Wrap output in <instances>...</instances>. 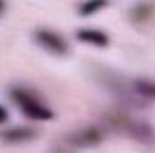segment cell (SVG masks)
Here are the masks:
<instances>
[{
  "label": "cell",
  "mask_w": 155,
  "mask_h": 153,
  "mask_svg": "<svg viewBox=\"0 0 155 153\" xmlns=\"http://www.w3.org/2000/svg\"><path fill=\"white\" fill-rule=\"evenodd\" d=\"M132 90L144 99L155 101V79L152 77H135L132 81Z\"/></svg>",
  "instance_id": "8992f818"
},
{
  "label": "cell",
  "mask_w": 155,
  "mask_h": 153,
  "mask_svg": "<svg viewBox=\"0 0 155 153\" xmlns=\"http://www.w3.org/2000/svg\"><path fill=\"white\" fill-rule=\"evenodd\" d=\"M107 5H108L107 2H85V4H79V5H78V11H79L81 16H92V15H96L97 11L105 9Z\"/></svg>",
  "instance_id": "ba28073f"
},
{
  "label": "cell",
  "mask_w": 155,
  "mask_h": 153,
  "mask_svg": "<svg viewBox=\"0 0 155 153\" xmlns=\"http://www.w3.org/2000/svg\"><path fill=\"white\" fill-rule=\"evenodd\" d=\"M33 38L36 41V45L41 47L43 50H47L49 54H54V56H67L71 52V47H69V41L63 38L60 33L49 29V27H38L35 33H33Z\"/></svg>",
  "instance_id": "7a4b0ae2"
},
{
  "label": "cell",
  "mask_w": 155,
  "mask_h": 153,
  "mask_svg": "<svg viewBox=\"0 0 155 153\" xmlns=\"http://www.w3.org/2000/svg\"><path fill=\"white\" fill-rule=\"evenodd\" d=\"M76 38L83 41L85 45H92V47H108L110 43V36L107 33H103L101 29H94V27H83L76 31Z\"/></svg>",
  "instance_id": "5b68a950"
},
{
  "label": "cell",
  "mask_w": 155,
  "mask_h": 153,
  "mask_svg": "<svg viewBox=\"0 0 155 153\" xmlns=\"http://www.w3.org/2000/svg\"><path fill=\"white\" fill-rule=\"evenodd\" d=\"M5 121H7V110L0 105V124H4Z\"/></svg>",
  "instance_id": "30bf717a"
},
{
  "label": "cell",
  "mask_w": 155,
  "mask_h": 153,
  "mask_svg": "<svg viewBox=\"0 0 155 153\" xmlns=\"http://www.w3.org/2000/svg\"><path fill=\"white\" fill-rule=\"evenodd\" d=\"M13 103L24 112L25 117L33 119V121H51L54 114L52 110L40 99L38 96H35L31 90L27 88H22V86H16L9 92Z\"/></svg>",
  "instance_id": "6da1fadb"
},
{
  "label": "cell",
  "mask_w": 155,
  "mask_h": 153,
  "mask_svg": "<svg viewBox=\"0 0 155 153\" xmlns=\"http://www.w3.org/2000/svg\"><path fill=\"white\" fill-rule=\"evenodd\" d=\"M128 133L134 137V139H137V141H143V142H146V141H150L152 137H153V132H152V126H148L146 122H130L128 124Z\"/></svg>",
  "instance_id": "52a82bcc"
},
{
  "label": "cell",
  "mask_w": 155,
  "mask_h": 153,
  "mask_svg": "<svg viewBox=\"0 0 155 153\" xmlns=\"http://www.w3.org/2000/svg\"><path fill=\"white\" fill-rule=\"evenodd\" d=\"M152 13H153V5H150V4H137L134 7V16L132 18L135 22H146V20H150Z\"/></svg>",
  "instance_id": "9c48e42d"
},
{
  "label": "cell",
  "mask_w": 155,
  "mask_h": 153,
  "mask_svg": "<svg viewBox=\"0 0 155 153\" xmlns=\"http://www.w3.org/2000/svg\"><path fill=\"white\" fill-rule=\"evenodd\" d=\"M36 137V132L29 126H11L0 132V141L7 144H24Z\"/></svg>",
  "instance_id": "277c9868"
},
{
  "label": "cell",
  "mask_w": 155,
  "mask_h": 153,
  "mask_svg": "<svg viewBox=\"0 0 155 153\" xmlns=\"http://www.w3.org/2000/svg\"><path fill=\"white\" fill-rule=\"evenodd\" d=\"M4 9H5V4H4V2H0V15L4 13Z\"/></svg>",
  "instance_id": "8fae6325"
},
{
  "label": "cell",
  "mask_w": 155,
  "mask_h": 153,
  "mask_svg": "<svg viewBox=\"0 0 155 153\" xmlns=\"http://www.w3.org/2000/svg\"><path fill=\"white\" fill-rule=\"evenodd\" d=\"M69 141H71V144H74L78 148H92L103 141V132L96 126L79 128L69 137Z\"/></svg>",
  "instance_id": "3957f363"
}]
</instances>
